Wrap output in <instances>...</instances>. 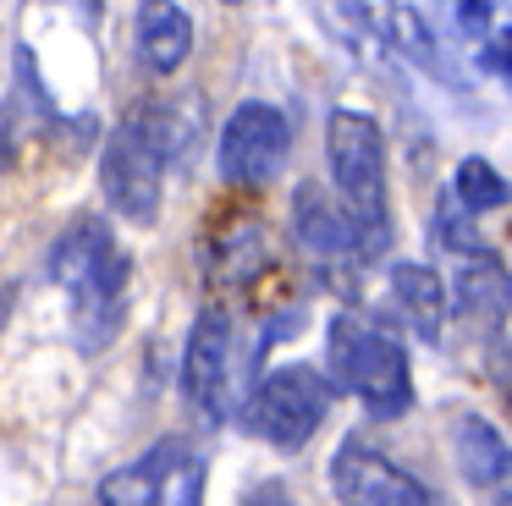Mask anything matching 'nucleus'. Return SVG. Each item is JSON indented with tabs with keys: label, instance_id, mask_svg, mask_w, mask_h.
Segmentation results:
<instances>
[{
	"label": "nucleus",
	"instance_id": "20e7f679",
	"mask_svg": "<svg viewBox=\"0 0 512 506\" xmlns=\"http://www.w3.org/2000/svg\"><path fill=\"white\" fill-rule=\"evenodd\" d=\"M331 402H336L331 374H320L314 363H287V369H270L254 385V396L243 407V424L259 440H270L276 451H303L320 435L325 418H331Z\"/></svg>",
	"mask_w": 512,
	"mask_h": 506
},
{
	"label": "nucleus",
	"instance_id": "6ab92c4d",
	"mask_svg": "<svg viewBox=\"0 0 512 506\" xmlns=\"http://www.w3.org/2000/svg\"><path fill=\"white\" fill-rule=\"evenodd\" d=\"M457 22L479 33V28L490 22V0H457Z\"/></svg>",
	"mask_w": 512,
	"mask_h": 506
},
{
	"label": "nucleus",
	"instance_id": "2eb2a0df",
	"mask_svg": "<svg viewBox=\"0 0 512 506\" xmlns=\"http://www.w3.org/2000/svg\"><path fill=\"white\" fill-rule=\"evenodd\" d=\"M452 193H457V204H463L468 215H485V209H501V204H507L512 187L501 182V171H496L490 160L468 154V160L452 171Z\"/></svg>",
	"mask_w": 512,
	"mask_h": 506
},
{
	"label": "nucleus",
	"instance_id": "4468645a",
	"mask_svg": "<svg viewBox=\"0 0 512 506\" xmlns=\"http://www.w3.org/2000/svg\"><path fill=\"white\" fill-rule=\"evenodd\" d=\"M116 242H111V231H105V220H78L72 231H61L56 237V248H50V281L56 286H83L89 275H100L105 264L116 259Z\"/></svg>",
	"mask_w": 512,
	"mask_h": 506
},
{
	"label": "nucleus",
	"instance_id": "dca6fc26",
	"mask_svg": "<svg viewBox=\"0 0 512 506\" xmlns=\"http://www.w3.org/2000/svg\"><path fill=\"white\" fill-rule=\"evenodd\" d=\"M386 33H391V44H397V50L408 55V61H419V66H430V72H441V77H446L441 55H435V33L419 22V11H413V6H391Z\"/></svg>",
	"mask_w": 512,
	"mask_h": 506
},
{
	"label": "nucleus",
	"instance_id": "f03ea898",
	"mask_svg": "<svg viewBox=\"0 0 512 506\" xmlns=\"http://www.w3.org/2000/svg\"><path fill=\"white\" fill-rule=\"evenodd\" d=\"M177 154V127L166 110H133L100 149V193L133 226H155L166 160Z\"/></svg>",
	"mask_w": 512,
	"mask_h": 506
},
{
	"label": "nucleus",
	"instance_id": "1a4fd4ad",
	"mask_svg": "<svg viewBox=\"0 0 512 506\" xmlns=\"http://www.w3.org/2000/svg\"><path fill=\"white\" fill-rule=\"evenodd\" d=\"M292 237H298L303 253H314V259H369L364 248V231H358V220L347 215V204L336 193H325L320 182H303L298 193H292Z\"/></svg>",
	"mask_w": 512,
	"mask_h": 506
},
{
	"label": "nucleus",
	"instance_id": "412c9836",
	"mask_svg": "<svg viewBox=\"0 0 512 506\" xmlns=\"http://www.w3.org/2000/svg\"><path fill=\"white\" fill-rule=\"evenodd\" d=\"M391 6H397V0H364V11H369V22H375V28H386Z\"/></svg>",
	"mask_w": 512,
	"mask_h": 506
},
{
	"label": "nucleus",
	"instance_id": "f3484780",
	"mask_svg": "<svg viewBox=\"0 0 512 506\" xmlns=\"http://www.w3.org/2000/svg\"><path fill=\"white\" fill-rule=\"evenodd\" d=\"M468 209L463 204H441V215H435V237H441V248H457V253H479V237L474 226H468Z\"/></svg>",
	"mask_w": 512,
	"mask_h": 506
},
{
	"label": "nucleus",
	"instance_id": "5701e85b",
	"mask_svg": "<svg viewBox=\"0 0 512 506\" xmlns=\"http://www.w3.org/2000/svg\"><path fill=\"white\" fill-rule=\"evenodd\" d=\"M221 6H243V0H221Z\"/></svg>",
	"mask_w": 512,
	"mask_h": 506
},
{
	"label": "nucleus",
	"instance_id": "f257e3e1",
	"mask_svg": "<svg viewBox=\"0 0 512 506\" xmlns=\"http://www.w3.org/2000/svg\"><path fill=\"white\" fill-rule=\"evenodd\" d=\"M325 363H331V385L369 407V418H402L413 407V374L408 352L386 325L369 314H336L331 336H325Z\"/></svg>",
	"mask_w": 512,
	"mask_h": 506
},
{
	"label": "nucleus",
	"instance_id": "a211bd4d",
	"mask_svg": "<svg viewBox=\"0 0 512 506\" xmlns=\"http://www.w3.org/2000/svg\"><path fill=\"white\" fill-rule=\"evenodd\" d=\"M199 490H204L199 462H182V473L171 479V490H166V506H199Z\"/></svg>",
	"mask_w": 512,
	"mask_h": 506
},
{
	"label": "nucleus",
	"instance_id": "b1692460",
	"mask_svg": "<svg viewBox=\"0 0 512 506\" xmlns=\"http://www.w3.org/2000/svg\"><path fill=\"white\" fill-rule=\"evenodd\" d=\"M507 385H512V363H507Z\"/></svg>",
	"mask_w": 512,
	"mask_h": 506
},
{
	"label": "nucleus",
	"instance_id": "4be33fe9",
	"mask_svg": "<svg viewBox=\"0 0 512 506\" xmlns=\"http://www.w3.org/2000/svg\"><path fill=\"white\" fill-rule=\"evenodd\" d=\"M67 6H78L83 17H100V0H67Z\"/></svg>",
	"mask_w": 512,
	"mask_h": 506
},
{
	"label": "nucleus",
	"instance_id": "7ed1b4c3",
	"mask_svg": "<svg viewBox=\"0 0 512 506\" xmlns=\"http://www.w3.org/2000/svg\"><path fill=\"white\" fill-rule=\"evenodd\" d=\"M325 165H331V193L347 204V215L364 231V248L375 259L391 242V215H386V138L375 116L364 110H331L325 121Z\"/></svg>",
	"mask_w": 512,
	"mask_h": 506
},
{
	"label": "nucleus",
	"instance_id": "9b49d317",
	"mask_svg": "<svg viewBox=\"0 0 512 506\" xmlns=\"http://www.w3.org/2000/svg\"><path fill=\"white\" fill-rule=\"evenodd\" d=\"M182 462H188L182 440H160V446H149L138 462L105 473L100 479V506H166V490L182 473Z\"/></svg>",
	"mask_w": 512,
	"mask_h": 506
},
{
	"label": "nucleus",
	"instance_id": "0eeeda50",
	"mask_svg": "<svg viewBox=\"0 0 512 506\" xmlns=\"http://www.w3.org/2000/svg\"><path fill=\"white\" fill-rule=\"evenodd\" d=\"M182 391L204 418H226V396H232V319L221 308H204L188 330V352H182Z\"/></svg>",
	"mask_w": 512,
	"mask_h": 506
},
{
	"label": "nucleus",
	"instance_id": "423d86ee",
	"mask_svg": "<svg viewBox=\"0 0 512 506\" xmlns=\"http://www.w3.org/2000/svg\"><path fill=\"white\" fill-rule=\"evenodd\" d=\"M331 490L342 506H446L424 479H413L402 462L364 440H342V451L331 457Z\"/></svg>",
	"mask_w": 512,
	"mask_h": 506
},
{
	"label": "nucleus",
	"instance_id": "6e6552de",
	"mask_svg": "<svg viewBox=\"0 0 512 506\" xmlns=\"http://www.w3.org/2000/svg\"><path fill=\"white\" fill-rule=\"evenodd\" d=\"M452 457H457V473L468 479V490L485 506H512V446L490 418L479 413L452 418Z\"/></svg>",
	"mask_w": 512,
	"mask_h": 506
},
{
	"label": "nucleus",
	"instance_id": "ddd939ff",
	"mask_svg": "<svg viewBox=\"0 0 512 506\" xmlns=\"http://www.w3.org/2000/svg\"><path fill=\"white\" fill-rule=\"evenodd\" d=\"M391 303L397 314L419 330L424 341H441V325H446V286L430 264H391Z\"/></svg>",
	"mask_w": 512,
	"mask_h": 506
},
{
	"label": "nucleus",
	"instance_id": "f8f14e48",
	"mask_svg": "<svg viewBox=\"0 0 512 506\" xmlns=\"http://www.w3.org/2000/svg\"><path fill=\"white\" fill-rule=\"evenodd\" d=\"M133 33H138V61H144L149 77L182 72V61L193 55V17L177 0H144Z\"/></svg>",
	"mask_w": 512,
	"mask_h": 506
},
{
	"label": "nucleus",
	"instance_id": "9d476101",
	"mask_svg": "<svg viewBox=\"0 0 512 506\" xmlns=\"http://www.w3.org/2000/svg\"><path fill=\"white\" fill-rule=\"evenodd\" d=\"M452 308L474 330H501V319L512 314V270L490 253H463L452 275Z\"/></svg>",
	"mask_w": 512,
	"mask_h": 506
},
{
	"label": "nucleus",
	"instance_id": "39448f33",
	"mask_svg": "<svg viewBox=\"0 0 512 506\" xmlns=\"http://www.w3.org/2000/svg\"><path fill=\"white\" fill-rule=\"evenodd\" d=\"M287 149H292V127L276 105L265 99H248L226 116L221 127V149H215V165H221V182L226 187H265L281 176L287 165Z\"/></svg>",
	"mask_w": 512,
	"mask_h": 506
},
{
	"label": "nucleus",
	"instance_id": "aec40b11",
	"mask_svg": "<svg viewBox=\"0 0 512 506\" xmlns=\"http://www.w3.org/2000/svg\"><path fill=\"white\" fill-rule=\"evenodd\" d=\"M248 506H298V501L287 495V484H259V490L248 495Z\"/></svg>",
	"mask_w": 512,
	"mask_h": 506
}]
</instances>
